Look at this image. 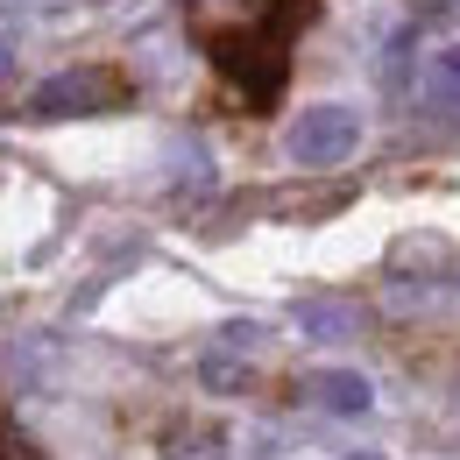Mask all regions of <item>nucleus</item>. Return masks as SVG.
Listing matches in <instances>:
<instances>
[{"label":"nucleus","mask_w":460,"mask_h":460,"mask_svg":"<svg viewBox=\"0 0 460 460\" xmlns=\"http://www.w3.org/2000/svg\"><path fill=\"white\" fill-rule=\"evenodd\" d=\"M347 460H383V454H347Z\"/></svg>","instance_id":"10"},{"label":"nucleus","mask_w":460,"mask_h":460,"mask_svg":"<svg viewBox=\"0 0 460 460\" xmlns=\"http://www.w3.org/2000/svg\"><path fill=\"white\" fill-rule=\"evenodd\" d=\"M199 383H206V390H241V383H248V368H241V361H227V354H206Z\"/></svg>","instance_id":"7"},{"label":"nucleus","mask_w":460,"mask_h":460,"mask_svg":"<svg viewBox=\"0 0 460 460\" xmlns=\"http://www.w3.org/2000/svg\"><path fill=\"white\" fill-rule=\"evenodd\" d=\"M0 460H43V454H36V447H29V439H22V432L0 418Z\"/></svg>","instance_id":"8"},{"label":"nucleus","mask_w":460,"mask_h":460,"mask_svg":"<svg viewBox=\"0 0 460 460\" xmlns=\"http://www.w3.org/2000/svg\"><path fill=\"white\" fill-rule=\"evenodd\" d=\"M284 149H290V164H305V171H333V164H347L361 149V114L354 107H305L290 120Z\"/></svg>","instance_id":"3"},{"label":"nucleus","mask_w":460,"mask_h":460,"mask_svg":"<svg viewBox=\"0 0 460 460\" xmlns=\"http://www.w3.org/2000/svg\"><path fill=\"white\" fill-rule=\"evenodd\" d=\"M128 107V78L107 71V64H78V71H58V78H43L36 85V100H29V114L36 120H71V114H114Z\"/></svg>","instance_id":"2"},{"label":"nucleus","mask_w":460,"mask_h":460,"mask_svg":"<svg viewBox=\"0 0 460 460\" xmlns=\"http://www.w3.org/2000/svg\"><path fill=\"white\" fill-rule=\"evenodd\" d=\"M14 64H22V58H14V43H7V36H0V85H7V78H14Z\"/></svg>","instance_id":"9"},{"label":"nucleus","mask_w":460,"mask_h":460,"mask_svg":"<svg viewBox=\"0 0 460 460\" xmlns=\"http://www.w3.org/2000/svg\"><path fill=\"white\" fill-rule=\"evenodd\" d=\"M184 7H191V36L213 58V71L248 107H270L284 93L290 43L312 22V0H184Z\"/></svg>","instance_id":"1"},{"label":"nucleus","mask_w":460,"mask_h":460,"mask_svg":"<svg viewBox=\"0 0 460 460\" xmlns=\"http://www.w3.org/2000/svg\"><path fill=\"white\" fill-rule=\"evenodd\" d=\"M297 326H305L312 341H354V333H361L354 305H341V297H305V305H297Z\"/></svg>","instance_id":"6"},{"label":"nucleus","mask_w":460,"mask_h":460,"mask_svg":"<svg viewBox=\"0 0 460 460\" xmlns=\"http://www.w3.org/2000/svg\"><path fill=\"white\" fill-rule=\"evenodd\" d=\"M305 397L319 403V411H333V418H361V411L376 403V383L354 376V368H319V376L305 383Z\"/></svg>","instance_id":"4"},{"label":"nucleus","mask_w":460,"mask_h":460,"mask_svg":"<svg viewBox=\"0 0 460 460\" xmlns=\"http://www.w3.org/2000/svg\"><path fill=\"white\" fill-rule=\"evenodd\" d=\"M418 93H425V107H432V114H460V43H447V50H432V58H425Z\"/></svg>","instance_id":"5"}]
</instances>
